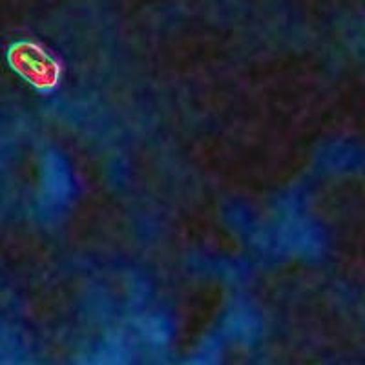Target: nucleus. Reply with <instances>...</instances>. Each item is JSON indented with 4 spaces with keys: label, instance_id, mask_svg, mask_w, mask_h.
<instances>
[{
    "label": "nucleus",
    "instance_id": "nucleus-1",
    "mask_svg": "<svg viewBox=\"0 0 365 365\" xmlns=\"http://www.w3.org/2000/svg\"><path fill=\"white\" fill-rule=\"evenodd\" d=\"M11 58L13 64H31V70L24 75L31 79V83L38 84V86H48V84L55 83V77H57L55 64L31 46H22V48H17V51L13 50Z\"/></svg>",
    "mask_w": 365,
    "mask_h": 365
}]
</instances>
